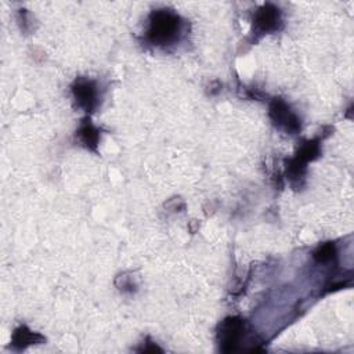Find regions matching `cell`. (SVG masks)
<instances>
[{"instance_id":"cell-3","label":"cell","mask_w":354,"mask_h":354,"mask_svg":"<svg viewBox=\"0 0 354 354\" xmlns=\"http://www.w3.org/2000/svg\"><path fill=\"white\" fill-rule=\"evenodd\" d=\"M246 325L245 321L238 317L225 318L217 330V342L221 351L230 353L235 351L241 344V340L245 339Z\"/></svg>"},{"instance_id":"cell-1","label":"cell","mask_w":354,"mask_h":354,"mask_svg":"<svg viewBox=\"0 0 354 354\" xmlns=\"http://www.w3.org/2000/svg\"><path fill=\"white\" fill-rule=\"evenodd\" d=\"M183 21L173 10L159 8L153 10L148 18V28L145 32L147 40L152 46L166 47L174 44L181 35Z\"/></svg>"},{"instance_id":"cell-9","label":"cell","mask_w":354,"mask_h":354,"mask_svg":"<svg viewBox=\"0 0 354 354\" xmlns=\"http://www.w3.org/2000/svg\"><path fill=\"white\" fill-rule=\"evenodd\" d=\"M314 259L317 263H329L336 257V250H335V245L330 242L322 243L317 248V250L314 252Z\"/></svg>"},{"instance_id":"cell-7","label":"cell","mask_w":354,"mask_h":354,"mask_svg":"<svg viewBox=\"0 0 354 354\" xmlns=\"http://www.w3.org/2000/svg\"><path fill=\"white\" fill-rule=\"evenodd\" d=\"M76 137L83 147H86L90 151H97L100 133H98L97 127L90 122V119H84L80 123V126L76 131Z\"/></svg>"},{"instance_id":"cell-6","label":"cell","mask_w":354,"mask_h":354,"mask_svg":"<svg viewBox=\"0 0 354 354\" xmlns=\"http://www.w3.org/2000/svg\"><path fill=\"white\" fill-rule=\"evenodd\" d=\"M282 25L281 10L274 4L261 6L253 17V30L256 35H266L274 30H278Z\"/></svg>"},{"instance_id":"cell-2","label":"cell","mask_w":354,"mask_h":354,"mask_svg":"<svg viewBox=\"0 0 354 354\" xmlns=\"http://www.w3.org/2000/svg\"><path fill=\"white\" fill-rule=\"evenodd\" d=\"M319 155V144L317 141L304 142L297 151L296 156L288 162L286 176L292 185H300L306 174V165Z\"/></svg>"},{"instance_id":"cell-4","label":"cell","mask_w":354,"mask_h":354,"mask_svg":"<svg viewBox=\"0 0 354 354\" xmlns=\"http://www.w3.org/2000/svg\"><path fill=\"white\" fill-rule=\"evenodd\" d=\"M72 94L79 108L91 113L100 104L98 86L94 80L87 77H77L72 84Z\"/></svg>"},{"instance_id":"cell-5","label":"cell","mask_w":354,"mask_h":354,"mask_svg":"<svg viewBox=\"0 0 354 354\" xmlns=\"http://www.w3.org/2000/svg\"><path fill=\"white\" fill-rule=\"evenodd\" d=\"M268 113L272 123L285 133L296 134L300 131V119L282 98H274L270 102Z\"/></svg>"},{"instance_id":"cell-8","label":"cell","mask_w":354,"mask_h":354,"mask_svg":"<svg viewBox=\"0 0 354 354\" xmlns=\"http://www.w3.org/2000/svg\"><path fill=\"white\" fill-rule=\"evenodd\" d=\"M43 342H44V337L41 335H39L36 332H32L25 325L17 328L12 333V337H11V344L17 350H24L25 347H28L30 344L43 343Z\"/></svg>"}]
</instances>
